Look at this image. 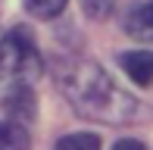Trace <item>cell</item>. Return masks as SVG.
Listing matches in <instances>:
<instances>
[{
    "instance_id": "7a4b0ae2",
    "label": "cell",
    "mask_w": 153,
    "mask_h": 150,
    "mask_svg": "<svg viewBox=\"0 0 153 150\" xmlns=\"http://www.w3.org/2000/svg\"><path fill=\"white\" fill-rule=\"evenodd\" d=\"M41 69L44 63L28 28H13L0 38V78L3 81H34Z\"/></svg>"
},
{
    "instance_id": "3957f363",
    "label": "cell",
    "mask_w": 153,
    "mask_h": 150,
    "mask_svg": "<svg viewBox=\"0 0 153 150\" xmlns=\"http://www.w3.org/2000/svg\"><path fill=\"white\" fill-rule=\"evenodd\" d=\"M3 106H6V116L19 125L34 119V94L28 88V81H13L3 94Z\"/></svg>"
},
{
    "instance_id": "8992f818",
    "label": "cell",
    "mask_w": 153,
    "mask_h": 150,
    "mask_svg": "<svg viewBox=\"0 0 153 150\" xmlns=\"http://www.w3.org/2000/svg\"><path fill=\"white\" fill-rule=\"evenodd\" d=\"M28 131H25V125H19V122L6 119L0 122V150H28Z\"/></svg>"
},
{
    "instance_id": "52a82bcc",
    "label": "cell",
    "mask_w": 153,
    "mask_h": 150,
    "mask_svg": "<svg viewBox=\"0 0 153 150\" xmlns=\"http://www.w3.org/2000/svg\"><path fill=\"white\" fill-rule=\"evenodd\" d=\"M56 150H100V134H66L56 141Z\"/></svg>"
},
{
    "instance_id": "277c9868",
    "label": "cell",
    "mask_w": 153,
    "mask_h": 150,
    "mask_svg": "<svg viewBox=\"0 0 153 150\" xmlns=\"http://www.w3.org/2000/svg\"><path fill=\"white\" fill-rule=\"evenodd\" d=\"M125 31H128L134 41H153V0H141V3H134L128 10V16H125Z\"/></svg>"
},
{
    "instance_id": "5b68a950",
    "label": "cell",
    "mask_w": 153,
    "mask_h": 150,
    "mask_svg": "<svg viewBox=\"0 0 153 150\" xmlns=\"http://www.w3.org/2000/svg\"><path fill=\"white\" fill-rule=\"evenodd\" d=\"M122 69L131 81L137 85H150L153 81V53L150 50H134V53H122Z\"/></svg>"
},
{
    "instance_id": "ba28073f",
    "label": "cell",
    "mask_w": 153,
    "mask_h": 150,
    "mask_svg": "<svg viewBox=\"0 0 153 150\" xmlns=\"http://www.w3.org/2000/svg\"><path fill=\"white\" fill-rule=\"evenodd\" d=\"M66 3H69V0H25L28 13L38 16V19H56Z\"/></svg>"
},
{
    "instance_id": "9c48e42d",
    "label": "cell",
    "mask_w": 153,
    "mask_h": 150,
    "mask_svg": "<svg viewBox=\"0 0 153 150\" xmlns=\"http://www.w3.org/2000/svg\"><path fill=\"white\" fill-rule=\"evenodd\" d=\"M81 6H85V13L91 19H106L109 13H113L116 0H81Z\"/></svg>"
},
{
    "instance_id": "6da1fadb",
    "label": "cell",
    "mask_w": 153,
    "mask_h": 150,
    "mask_svg": "<svg viewBox=\"0 0 153 150\" xmlns=\"http://www.w3.org/2000/svg\"><path fill=\"white\" fill-rule=\"evenodd\" d=\"M56 85L72 103V110L91 122L125 125L137 116V100L94 63L62 59L56 66Z\"/></svg>"
},
{
    "instance_id": "30bf717a",
    "label": "cell",
    "mask_w": 153,
    "mask_h": 150,
    "mask_svg": "<svg viewBox=\"0 0 153 150\" xmlns=\"http://www.w3.org/2000/svg\"><path fill=\"white\" fill-rule=\"evenodd\" d=\"M113 150H147V147H144L141 141H134V138H125V141H119Z\"/></svg>"
}]
</instances>
